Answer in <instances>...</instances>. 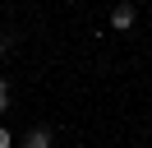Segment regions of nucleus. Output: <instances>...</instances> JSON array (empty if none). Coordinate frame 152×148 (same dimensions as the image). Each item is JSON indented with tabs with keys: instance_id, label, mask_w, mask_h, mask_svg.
I'll return each mask as SVG.
<instances>
[{
	"instance_id": "1",
	"label": "nucleus",
	"mask_w": 152,
	"mask_h": 148,
	"mask_svg": "<svg viewBox=\"0 0 152 148\" xmlns=\"http://www.w3.org/2000/svg\"><path fill=\"white\" fill-rule=\"evenodd\" d=\"M111 23L120 28V33H124V28H134V5H129V0H120V5L111 9Z\"/></svg>"
},
{
	"instance_id": "2",
	"label": "nucleus",
	"mask_w": 152,
	"mask_h": 148,
	"mask_svg": "<svg viewBox=\"0 0 152 148\" xmlns=\"http://www.w3.org/2000/svg\"><path fill=\"white\" fill-rule=\"evenodd\" d=\"M28 148H51V134H46V130H32V134H28Z\"/></svg>"
},
{
	"instance_id": "3",
	"label": "nucleus",
	"mask_w": 152,
	"mask_h": 148,
	"mask_svg": "<svg viewBox=\"0 0 152 148\" xmlns=\"http://www.w3.org/2000/svg\"><path fill=\"white\" fill-rule=\"evenodd\" d=\"M5 102H10V88H5V83H0V111H5Z\"/></svg>"
},
{
	"instance_id": "4",
	"label": "nucleus",
	"mask_w": 152,
	"mask_h": 148,
	"mask_svg": "<svg viewBox=\"0 0 152 148\" xmlns=\"http://www.w3.org/2000/svg\"><path fill=\"white\" fill-rule=\"evenodd\" d=\"M0 148H10V134H5V130H0Z\"/></svg>"
},
{
	"instance_id": "5",
	"label": "nucleus",
	"mask_w": 152,
	"mask_h": 148,
	"mask_svg": "<svg viewBox=\"0 0 152 148\" xmlns=\"http://www.w3.org/2000/svg\"><path fill=\"white\" fill-rule=\"evenodd\" d=\"M0 51H5V37H0Z\"/></svg>"
}]
</instances>
